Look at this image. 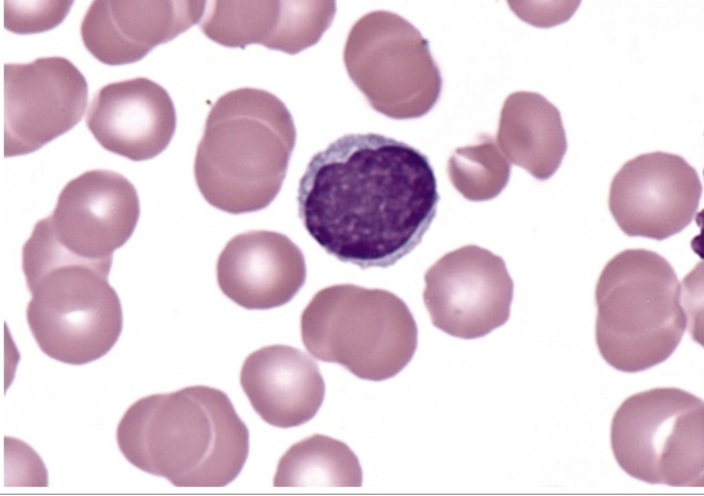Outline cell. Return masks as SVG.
I'll return each instance as SVG.
<instances>
[{
  "label": "cell",
  "instance_id": "1",
  "mask_svg": "<svg viewBox=\"0 0 704 496\" xmlns=\"http://www.w3.org/2000/svg\"><path fill=\"white\" fill-rule=\"evenodd\" d=\"M440 196L429 158L376 133L346 134L316 153L299 181V218L344 263L387 268L423 240Z\"/></svg>",
  "mask_w": 704,
  "mask_h": 496
},
{
  "label": "cell",
  "instance_id": "2",
  "mask_svg": "<svg viewBox=\"0 0 704 496\" xmlns=\"http://www.w3.org/2000/svg\"><path fill=\"white\" fill-rule=\"evenodd\" d=\"M120 452L176 487H224L242 471L249 432L221 390L195 385L148 395L118 423Z\"/></svg>",
  "mask_w": 704,
  "mask_h": 496
},
{
  "label": "cell",
  "instance_id": "3",
  "mask_svg": "<svg viewBox=\"0 0 704 496\" xmlns=\"http://www.w3.org/2000/svg\"><path fill=\"white\" fill-rule=\"evenodd\" d=\"M291 113L275 95L240 88L212 106L194 175L204 199L231 214L266 208L279 193L295 146Z\"/></svg>",
  "mask_w": 704,
  "mask_h": 496
},
{
  "label": "cell",
  "instance_id": "4",
  "mask_svg": "<svg viewBox=\"0 0 704 496\" xmlns=\"http://www.w3.org/2000/svg\"><path fill=\"white\" fill-rule=\"evenodd\" d=\"M110 268L71 257L31 233L22 248V269L31 293L26 319L48 357L83 365L103 357L116 344L123 313L108 282Z\"/></svg>",
  "mask_w": 704,
  "mask_h": 496
},
{
  "label": "cell",
  "instance_id": "5",
  "mask_svg": "<svg viewBox=\"0 0 704 496\" xmlns=\"http://www.w3.org/2000/svg\"><path fill=\"white\" fill-rule=\"evenodd\" d=\"M595 302L598 350L622 372L644 371L667 360L687 327L676 272L650 250L627 249L608 261Z\"/></svg>",
  "mask_w": 704,
  "mask_h": 496
},
{
  "label": "cell",
  "instance_id": "6",
  "mask_svg": "<svg viewBox=\"0 0 704 496\" xmlns=\"http://www.w3.org/2000/svg\"><path fill=\"white\" fill-rule=\"evenodd\" d=\"M308 352L337 363L358 378L397 375L417 348L418 329L406 303L383 289L337 284L318 291L301 315Z\"/></svg>",
  "mask_w": 704,
  "mask_h": 496
},
{
  "label": "cell",
  "instance_id": "7",
  "mask_svg": "<svg viewBox=\"0 0 704 496\" xmlns=\"http://www.w3.org/2000/svg\"><path fill=\"white\" fill-rule=\"evenodd\" d=\"M703 401L676 387L631 395L610 429L615 460L629 476L670 487H702Z\"/></svg>",
  "mask_w": 704,
  "mask_h": 496
},
{
  "label": "cell",
  "instance_id": "8",
  "mask_svg": "<svg viewBox=\"0 0 704 496\" xmlns=\"http://www.w3.org/2000/svg\"><path fill=\"white\" fill-rule=\"evenodd\" d=\"M140 216L137 190L122 174L86 171L61 190L53 213L35 227L60 250L84 262L110 266Z\"/></svg>",
  "mask_w": 704,
  "mask_h": 496
},
{
  "label": "cell",
  "instance_id": "9",
  "mask_svg": "<svg viewBox=\"0 0 704 496\" xmlns=\"http://www.w3.org/2000/svg\"><path fill=\"white\" fill-rule=\"evenodd\" d=\"M423 299L432 324L462 339H475L504 325L514 284L504 260L467 245L442 256L425 273Z\"/></svg>",
  "mask_w": 704,
  "mask_h": 496
},
{
  "label": "cell",
  "instance_id": "10",
  "mask_svg": "<svg viewBox=\"0 0 704 496\" xmlns=\"http://www.w3.org/2000/svg\"><path fill=\"white\" fill-rule=\"evenodd\" d=\"M88 84L63 57L4 65V156L29 154L71 130L87 106Z\"/></svg>",
  "mask_w": 704,
  "mask_h": 496
},
{
  "label": "cell",
  "instance_id": "11",
  "mask_svg": "<svg viewBox=\"0 0 704 496\" xmlns=\"http://www.w3.org/2000/svg\"><path fill=\"white\" fill-rule=\"evenodd\" d=\"M701 195L696 170L683 157L658 151L620 168L611 182L609 209L626 235L664 240L694 220Z\"/></svg>",
  "mask_w": 704,
  "mask_h": 496
},
{
  "label": "cell",
  "instance_id": "12",
  "mask_svg": "<svg viewBox=\"0 0 704 496\" xmlns=\"http://www.w3.org/2000/svg\"><path fill=\"white\" fill-rule=\"evenodd\" d=\"M206 1H93L81 23L85 48L106 65L144 58L200 21Z\"/></svg>",
  "mask_w": 704,
  "mask_h": 496
},
{
  "label": "cell",
  "instance_id": "13",
  "mask_svg": "<svg viewBox=\"0 0 704 496\" xmlns=\"http://www.w3.org/2000/svg\"><path fill=\"white\" fill-rule=\"evenodd\" d=\"M86 124L107 151L144 161L169 145L176 129V111L162 86L137 77L102 87L90 103Z\"/></svg>",
  "mask_w": 704,
  "mask_h": 496
},
{
  "label": "cell",
  "instance_id": "14",
  "mask_svg": "<svg viewBox=\"0 0 704 496\" xmlns=\"http://www.w3.org/2000/svg\"><path fill=\"white\" fill-rule=\"evenodd\" d=\"M216 276L225 296L246 309L282 306L306 280L302 251L286 235L249 231L234 236L220 253Z\"/></svg>",
  "mask_w": 704,
  "mask_h": 496
},
{
  "label": "cell",
  "instance_id": "15",
  "mask_svg": "<svg viewBox=\"0 0 704 496\" xmlns=\"http://www.w3.org/2000/svg\"><path fill=\"white\" fill-rule=\"evenodd\" d=\"M334 7V3L313 1H214L200 28L223 46L257 43L296 54L319 40Z\"/></svg>",
  "mask_w": 704,
  "mask_h": 496
},
{
  "label": "cell",
  "instance_id": "16",
  "mask_svg": "<svg viewBox=\"0 0 704 496\" xmlns=\"http://www.w3.org/2000/svg\"><path fill=\"white\" fill-rule=\"evenodd\" d=\"M240 384L255 412L280 428L311 420L325 396L317 363L288 345L265 346L251 353L243 363Z\"/></svg>",
  "mask_w": 704,
  "mask_h": 496
},
{
  "label": "cell",
  "instance_id": "17",
  "mask_svg": "<svg viewBox=\"0 0 704 496\" xmlns=\"http://www.w3.org/2000/svg\"><path fill=\"white\" fill-rule=\"evenodd\" d=\"M498 139L510 160L539 180L557 171L567 151L559 110L536 93L509 96L502 110Z\"/></svg>",
  "mask_w": 704,
  "mask_h": 496
},
{
  "label": "cell",
  "instance_id": "18",
  "mask_svg": "<svg viewBox=\"0 0 704 496\" xmlns=\"http://www.w3.org/2000/svg\"><path fill=\"white\" fill-rule=\"evenodd\" d=\"M363 474L345 443L315 434L293 444L279 460L275 487H360Z\"/></svg>",
  "mask_w": 704,
  "mask_h": 496
},
{
  "label": "cell",
  "instance_id": "19",
  "mask_svg": "<svg viewBox=\"0 0 704 496\" xmlns=\"http://www.w3.org/2000/svg\"><path fill=\"white\" fill-rule=\"evenodd\" d=\"M470 165L465 173V196L483 201L497 196L506 186L510 166L491 143L470 148Z\"/></svg>",
  "mask_w": 704,
  "mask_h": 496
},
{
  "label": "cell",
  "instance_id": "20",
  "mask_svg": "<svg viewBox=\"0 0 704 496\" xmlns=\"http://www.w3.org/2000/svg\"><path fill=\"white\" fill-rule=\"evenodd\" d=\"M71 1H4V27L18 34L54 28L68 14Z\"/></svg>",
  "mask_w": 704,
  "mask_h": 496
}]
</instances>
